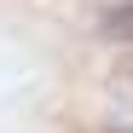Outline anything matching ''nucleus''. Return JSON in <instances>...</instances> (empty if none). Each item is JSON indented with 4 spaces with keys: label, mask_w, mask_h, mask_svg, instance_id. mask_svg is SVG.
<instances>
[{
    "label": "nucleus",
    "mask_w": 133,
    "mask_h": 133,
    "mask_svg": "<svg viewBox=\"0 0 133 133\" xmlns=\"http://www.w3.org/2000/svg\"><path fill=\"white\" fill-rule=\"evenodd\" d=\"M127 70H133V64H127Z\"/></svg>",
    "instance_id": "obj_2"
},
{
    "label": "nucleus",
    "mask_w": 133,
    "mask_h": 133,
    "mask_svg": "<svg viewBox=\"0 0 133 133\" xmlns=\"http://www.w3.org/2000/svg\"><path fill=\"white\" fill-rule=\"evenodd\" d=\"M104 35H110V41H127V46H133V6L110 12V17H104Z\"/></svg>",
    "instance_id": "obj_1"
}]
</instances>
